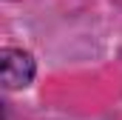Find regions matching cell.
Here are the masks:
<instances>
[{"mask_svg": "<svg viewBox=\"0 0 122 120\" xmlns=\"http://www.w3.org/2000/svg\"><path fill=\"white\" fill-rule=\"evenodd\" d=\"M0 69H3L6 89H23L34 77V60H31V54L20 52V49H3L0 52Z\"/></svg>", "mask_w": 122, "mask_h": 120, "instance_id": "obj_1", "label": "cell"}]
</instances>
